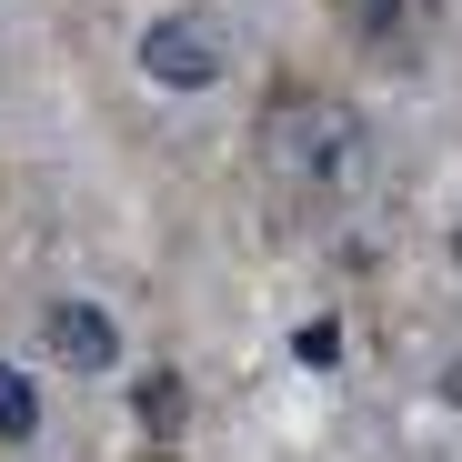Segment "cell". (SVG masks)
I'll return each instance as SVG.
<instances>
[{
	"label": "cell",
	"mask_w": 462,
	"mask_h": 462,
	"mask_svg": "<svg viewBox=\"0 0 462 462\" xmlns=\"http://www.w3.org/2000/svg\"><path fill=\"white\" fill-rule=\"evenodd\" d=\"M41 342H51V362H70V372H111V362H121V322L101 312V301H51V312H41Z\"/></svg>",
	"instance_id": "obj_3"
},
{
	"label": "cell",
	"mask_w": 462,
	"mask_h": 462,
	"mask_svg": "<svg viewBox=\"0 0 462 462\" xmlns=\"http://www.w3.org/2000/svg\"><path fill=\"white\" fill-rule=\"evenodd\" d=\"M141 60L162 70V81H211V70H221V41H211V31H181V21H162Z\"/></svg>",
	"instance_id": "obj_4"
},
{
	"label": "cell",
	"mask_w": 462,
	"mask_h": 462,
	"mask_svg": "<svg viewBox=\"0 0 462 462\" xmlns=\"http://www.w3.org/2000/svg\"><path fill=\"white\" fill-rule=\"evenodd\" d=\"M31 432H41V393L0 362V442H31Z\"/></svg>",
	"instance_id": "obj_5"
},
{
	"label": "cell",
	"mask_w": 462,
	"mask_h": 462,
	"mask_svg": "<svg viewBox=\"0 0 462 462\" xmlns=\"http://www.w3.org/2000/svg\"><path fill=\"white\" fill-rule=\"evenodd\" d=\"M141 422H151V442L181 432V372H151V382H141Z\"/></svg>",
	"instance_id": "obj_6"
},
{
	"label": "cell",
	"mask_w": 462,
	"mask_h": 462,
	"mask_svg": "<svg viewBox=\"0 0 462 462\" xmlns=\"http://www.w3.org/2000/svg\"><path fill=\"white\" fill-rule=\"evenodd\" d=\"M332 21H342V41H352L362 60L412 70V60L432 51V31H442V0H332Z\"/></svg>",
	"instance_id": "obj_2"
},
{
	"label": "cell",
	"mask_w": 462,
	"mask_h": 462,
	"mask_svg": "<svg viewBox=\"0 0 462 462\" xmlns=\"http://www.w3.org/2000/svg\"><path fill=\"white\" fill-rule=\"evenodd\" d=\"M141 462H171V452H141Z\"/></svg>",
	"instance_id": "obj_7"
},
{
	"label": "cell",
	"mask_w": 462,
	"mask_h": 462,
	"mask_svg": "<svg viewBox=\"0 0 462 462\" xmlns=\"http://www.w3.org/2000/svg\"><path fill=\"white\" fill-rule=\"evenodd\" d=\"M252 162L291 221H332L372 191V121L322 81H272V101L252 121Z\"/></svg>",
	"instance_id": "obj_1"
}]
</instances>
